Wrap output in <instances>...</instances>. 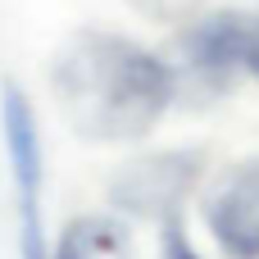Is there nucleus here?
I'll return each mask as SVG.
<instances>
[{
	"instance_id": "obj_1",
	"label": "nucleus",
	"mask_w": 259,
	"mask_h": 259,
	"mask_svg": "<svg viewBox=\"0 0 259 259\" xmlns=\"http://www.w3.org/2000/svg\"><path fill=\"white\" fill-rule=\"evenodd\" d=\"M173 68L114 32H82L55 59V96L87 141H132L173 100Z\"/></svg>"
},
{
	"instance_id": "obj_2",
	"label": "nucleus",
	"mask_w": 259,
	"mask_h": 259,
	"mask_svg": "<svg viewBox=\"0 0 259 259\" xmlns=\"http://www.w3.org/2000/svg\"><path fill=\"white\" fill-rule=\"evenodd\" d=\"M0 123H5V150H9V173H14V205H18V255L46 259L41 237V132L27 96L5 82L0 96Z\"/></svg>"
},
{
	"instance_id": "obj_3",
	"label": "nucleus",
	"mask_w": 259,
	"mask_h": 259,
	"mask_svg": "<svg viewBox=\"0 0 259 259\" xmlns=\"http://www.w3.org/2000/svg\"><path fill=\"white\" fill-rule=\"evenodd\" d=\"M178 55H182V73L205 87V91H228L237 73H246V55H250V18L237 9H219L209 18H200L196 27H187L178 36Z\"/></svg>"
},
{
	"instance_id": "obj_4",
	"label": "nucleus",
	"mask_w": 259,
	"mask_h": 259,
	"mask_svg": "<svg viewBox=\"0 0 259 259\" xmlns=\"http://www.w3.org/2000/svg\"><path fill=\"white\" fill-rule=\"evenodd\" d=\"M196 178H200V155L196 150H164V155H150V159H137V164L118 168L114 182H109V196L127 214L168 219V214H178V205L196 187Z\"/></svg>"
},
{
	"instance_id": "obj_5",
	"label": "nucleus",
	"mask_w": 259,
	"mask_h": 259,
	"mask_svg": "<svg viewBox=\"0 0 259 259\" xmlns=\"http://www.w3.org/2000/svg\"><path fill=\"white\" fill-rule=\"evenodd\" d=\"M205 223L232 259H259V159L237 164L214 187Z\"/></svg>"
},
{
	"instance_id": "obj_6",
	"label": "nucleus",
	"mask_w": 259,
	"mask_h": 259,
	"mask_svg": "<svg viewBox=\"0 0 259 259\" xmlns=\"http://www.w3.org/2000/svg\"><path fill=\"white\" fill-rule=\"evenodd\" d=\"M55 259H132V241H127V228L114 223V219H77L64 228Z\"/></svg>"
},
{
	"instance_id": "obj_7",
	"label": "nucleus",
	"mask_w": 259,
	"mask_h": 259,
	"mask_svg": "<svg viewBox=\"0 0 259 259\" xmlns=\"http://www.w3.org/2000/svg\"><path fill=\"white\" fill-rule=\"evenodd\" d=\"M164 259H200L196 250H191V241H187V232H182L178 214H168V219H164Z\"/></svg>"
},
{
	"instance_id": "obj_8",
	"label": "nucleus",
	"mask_w": 259,
	"mask_h": 259,
	"mask_svg": "<svg viewBox=\"0 0 259 259\" xmlns=\"http://www.w3.org/2000/svg\"><path fill=\"white\" fill-rule=\"evenodd\" d=\"M246 73L259 77V14L250 18V55H246Z\"/></svg>"
}]
</instances>
